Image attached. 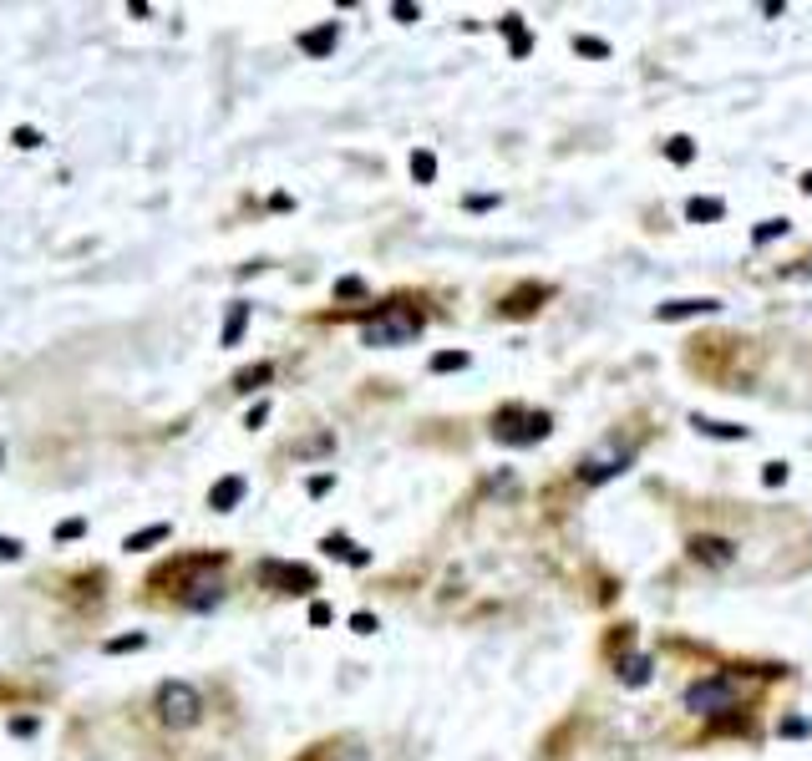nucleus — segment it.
I'll list each match as a JSON object with an SVG mask.
<instances>
[{
	"instance_id": "35",
	"label": "nucleus",
	"mask_w": 812,
	"mask_h": 761,
	"mask_svg": "<svg viewBox=\"0 0 812 761\" xmlns=\"http://www.w3.org/2000/svg\"><path fill=\"white\" fill-rule=\"evenodd\" d=\"M802 194H812V173H802Z\"/></svg>"
},
{
	"instance_id": "3",
	"label": "nucleus",
	"mask_w": 812,
	"mask_h": 761,
	"mask_svg": "<svg viewBox=\"0 0 812 761\" xmlns=\"http://www.w3.org/2000/svg\"><path fill=\"white\" fill-rule=\"evenodd\" d=\"M741 696H747L741 675L721 671V675H706V680H696L685 690V710L691 716H731V710H741Z\"/></svg>"
},
{
	"instance_id": "5",
	"label": "nucleus",
	"mask_w": 812,
	"mask_h": 761,
	"mask_svg": "<svg viewBox=\"0 0 812 761\" xmlns=\"http://www.w3.org/2000/svg\"><path fill=\"white\" fill-rule=\"evenodd\" d=\"M549 412H533V406H503V412L492 416V437L503 442V447H533V442L549 437Z\"/></svg>"
},
{
	"instance_id": "28",
	"label": "nucleus",
	"mask_w": 812,
	"mask_h": 761,
	"mask_svg": "<svg viewBox=\"0 0 812 761\" xmlns=\"http://www.w3.org/2000/svg\"><path fill=\"white\" fill-rule=\"evenodd\" d=\"M361 290H366V284H361V280H340V284H336V295H340V300H350V295H361Z\"/></svg>"
},
{
	"instance_id": "14",
	"label": "nucleus",
	"mask_w": 812,
	"mask_h": 761,
	"mask_svg": "<svg viewBox=\"0 0 812 761\" xmlns=\"http://www.w3.org/2000/svg\"><path fill=\"white\" fill-rule=\"evenodd\" d=\"M716 310V300H671V305H660V320H685V315H711Z\"/></svg>"
},
{
	"instance_id": "4",
	"label": "nucleus",
	"mask_w": 812,
	"mask_h": 761,
	"mask_svg": "<svg viewBox=\"0 0 812 761\" xmlns=\"http://www.w3.org/2000/svg\"><path fill=\"white\" fill-rule=\"evenodd\" d=\"M153 706H158V721L168 726V731H188V726L204 721V690L188 680H163Z\"/></svg>"
},
{
	"instance_id": "33",
	"label": "nucleus",
	"mask_w": 812,
	"mask_h": 761,
	"mask_svg": "<svg viewBox=\"0 0 812 761\" xmlns=\"http://www.w3.org/2000/svg\"><path fill=\"white\" fill-rule=\"evenodd\" d=\"M350 630H356V634H371L376 620H371V614H356V620H350Z\"/></svg>"
},
{
	"instance_id": "12",
	"label": "nucleus",
	"mask_w": 812,
	"mask_h": 761,
	"mask_svg": "<svg viewBox=\"0 0 812 761\" xmlns=\"http://www.w3.org/2000/svg\"><path fill=\"white\" fill-rule=\"evenodd\" d=\"M168 533H173V523H148V528H138L122 548H128V554H148V548H158V543H168Z\"/></svg>"
},
{
	"instance_id": "21",
	"label": "nucleus",
	"mask_w": 812,
	"mask_h": 761,
	"mask_svg": "<svg viewBox=\"0 0 812 761\" xmlns=\"http://www.w3.org/2000/svg\"><path fill=\"white\" fill-rule=\"evenodd\" d=\"M619 680H625V685H645V680H650V660L635 655L630 665H625V675H619Z\"/></svg>"
},
{
	"instance_id": "36",
	"label": "nucleus",
	"mask_w": 812,
	"mask_h": 761,
	"mask_svg": "<svg viewBox=\"0 0 812 761\" xmlns=\"http://www.w3.org/2000/svg\"><path fill=\"white\" fill-rule=\"evenodd\" d=\"M0 467H5V447H0Z\"/></svg>"
},
{
	"instance_id": "11",
	"label": "nucleus",
	"mask_w": 812,
	"mask_h": 761,
	"mask_svg": "<svg viewBox=\"0 0 812 761\" xmlns=\"http://www.w3.org/2000/svg\"><path fill=\"white\" fill-rule=\"evenodd\" d=\"M691 554H696L701 564H711V568H726V564L736 558L726 538H691Z\"/></svg>"
},
{
	"instance_id": "2",
	"label": "nucleus",
	"mask_w": 812,
	"mask_h": 761,
	"mask_svg": "<svg viewBox=\"0 0 812 761\" xmlns=\"http://www.w3.org/2000/svg\"><path fill=\"white\" fill-rule=\"evenodd\" d=\"M422 325H426V315L416 310V305L391 300V305H381V310L361 325V340L366 346H381V350H396V346H412V340L422 336Z\"/></svg>"
},
{
	"instance_id": "29",
	"label": "nucleus",
	"mask_w": 812,
	"mask_h": 761,
	"mask_svg": "<svg viewBox=\"0 0 812 761\" xmlns=\"http://www.w3.org/2000/svg\"><path fill=\"white\" fill-rule=\"evenodd\" d=\"M264 416H270V401H259L254 412H249V416H244V426H264Z\"/></svg>"
},
{
	"instance_id": "7",
	"label": "nucleus",
	"mask_w": 812,
	"mask_h": 761,
	"mask_svg": "<svg viewBox=\"0 0 812 761\" xmlns=\"http://www.w3.org/2000/svg\"><path fill=\"white\" fill-rule=\"evenodd\" d=\"M625 467H630V447H619V442L609 437L605 447H594L589 457L579 462V478L594 488V482H609L615 472H625Z\"/></svg>"
},
{
	"instance_id": "24",
	"label": "nucleus",
	"mask_w": 812,
	"mask_h": 761,
	"mask_svg": "<svg viewBox=\"0 0 812 761\" xmlns=\"http://www.w3.org/2000/svg\"><path fill=\"white\" fill-rule=\"evenodd\" d=\"M665 157H671V163H691L696 147H691V138H671V142H665Z\"/></svg>"
},
{
	"instance_id": "17",
	"label": "nucleus",
	"mask_w": 812,
	"mask_h": 761,
	"mask_svg": "<svg viewBox=\"0 0 812 761\" xmlns=\"http://www.w3.org/2000/svg\"><path fill=\"white\" fill-rule=\"evenodd\" d=\"M696 432H706V437H721V442H747V426H731V422H706V416H696Z\"/></svg>"
},
{
	"instance_id": "30",
	"label": "nucleus",
	"mask_w": 812,
	"mask_h": 761,
	"mask_svg": "<svg viewBox=\"0 0 812 761\" xmlns=\"http://www.w3.org/2000/svg\"><path fill=\"white\" fill-rule=\"evenodd\" d=\"M782 478H787V467H782V462H767V472H761V482H772V488H777V482H782Z\"/></svg>"
},
{
	"instance_id": "9",
	"label": "nucleus",
	"mask_w": 812,
	"mask_h": 761,
	"mask_svg": "<svg viewBox=\"0 0 812 761\" xmlns=\"http://www.w3.org/2000/svg\"><path fill=\"white\" fill-rule=\"evenodd\" d=\"M543 300H549V284H523V290H513L503 300V315H529V310H539Z\"/></svg>"
},
{
	"instance_id": "6",
	"label": "nucleus",
	"mask_w": 812,
	"mask_h": 761,
	"mask_svg": "<svg viewBox=\"0 0 812 761\" xmlns=\"http://www.w3.org/2000/svg\"><path fill=\"white\" fill-rule=\"evenodd\" d=\"M259 584L274 594H310L315 589V574L305 564H280V558H264L259 564Z\"/></svg>"
},
{
	"instance_id": "15",
	"label": "nucleus",
	"mask_w": 812,
	"mask_h": 761,
	"mask_svg": "<svg viewBox=\"0 0 812 761\" xmlns=\"http://www.w3.org/2000/svg\"><path fill=\"white\" fill-rule=\"evenodd\" d=\"M244 325H249V305L239 300V305H229V320H224V346H239V336H244Z\"/></svg>"
},
{
	"instance_id": "34",
	"label": "nucleus",
	"mask_w": 812,
	"mask_h": 761,
	"mask_svg": "<svg viewBox=\"0 0 812 761\" xmlns=\"http://www.w3.org/2000/svg\"><path fill=\"white\" fill-rule=\"evenodd\" d=\"M11 731H15V736H31V731H36V716H21V721H11Z\"/></svg>"
},
{
	"instance_id": "31",
	"label": "nucleus",
	"mask_w": 812,
	"mask_h": 761,
	"mask_svg": "<svg viewBox=\"0 0 812 761\" xmlns=\"http://www.w3.org/2000/svg\"><path fill=\"white\" fill-rule=\"evenodd\" d=\"M21 554H26V548H21L15 538H0V558H21Z\"/></svg>"
},
{
	"instance_id": "27",
	"label": "nucleus",
	"mask_w": 812,
	"mask_h": 761,
	"mask_svg": "<svg viewBox=\"0 0 812 761\" xmlns=\"http://www.w3.org/2000/svg\"><path fill=\"white\" fill-rule=\"evenodd\" d=\"M574 46H579L584 56H609V46H605V41H589V36H579Z\"/></svg>"
},
{
	"instance_id": "26",
	"label": "nucleus",
	"mask_w": 812,
	"mask_h": 761,
	"mask_svg": "<svg viewBox=\"0 0 812 761\" xmlns=\"http://www.w3.org/2000/svg\"><path fill=\"white\" fill-rule=\"evenodd\" d=\"M777 233H787V219H767L757 233H751V239H757V244H767V239H777Z\"/></svg>"
},
{
	"instance_id": "19",
	"label": "nucleus",
	"mask_w": 812,
	"mask_h": 761,
	"mask_svg": "<svg viewBox=\"0 0 812 761\" xmlns=\"http://www.w3.org/2000/svg\"><path fill=\"white\" fill-rule=\"evenodd\" d=\"M412 178L416 183H432V178H437V157H432V153H412Z\"/></svg>"
},
{
	"instance_id": "20",
	"label": "nucleus",
	"mask_w": 812,
	"mask_h": 761,
	"mask_svg": "<svg viewBox=\"0 0 812 761\" xmlns=\"http://www.w3.org/2000/svg\"><path fill=\"white\" fill-rule=\"evenodd\" d=\"M148 645V634H112V640H107V655H122V650H142Z\"/></svg>"
},
{
	"instance_id": "1",
	"label": "nucleus",
	"mask_w": 812,
	"mask_h": 761,
	"mask_svg": "<svg viewBox=\"0 0 812 761\" xmlns=\"http://www.w3.org/2000/svg\"><path fill=\"white\" fill-rule=\"evenodd\" d=\"M224 558L219 554H194V558H178V564L158 568L148 589H168L183 609H214L224 599Z\"/></svg>"
},
{
	"instance_id": "25",
	"label": "nucleus",
	"mask_w": 812,
	"mask_h": 761,
	"mask_svg": "<svg viewBox=\"0 0 812 761\" xmlns=\"http://www.w3.org/2000/svg\"><path fill=\"white\" fill-rule=\"evenodd\" d=\"M11 142L21 147V153H31V147H41V132H36V128H15Z\"/></svg>"
},
{
	"instance_id": "10",
	"label": "nucleus",
	"mask_w": 812,
	"mask_h": 761,
	"mask_svg": "<svg viewBox=\"0 0 812 761\" xmlns=\"http://www.w3.org/2000/svg\"><path fill=\"white\" fill-rule=\"evenodd\" d=\"M336 41H340V26H336V21H325V26H315V31L300 36V52H305V56H325V52H336Z\"/></svg>"
},
{
	"instance_id": "8",
	"label": "nucleus",
	"mask_w": 812,
	"mask_h": 761,
	"mask_svg": "<svg viewBox=\"0 0 812 761\" xmlns=\"http://www.w3.org/2000/svg\"><path fill=\"white\" fill-rule=\"evenodd\" d=\"M244 492H249V482L239 478V472H229V478H219L214 488H208V508H214V513H234Z\"/></svg>"
},
{
	"instance_id": "18",
	"label": "nucleus",
	"mask_w": 812,
	"mask_h": 761,
	"mask_svg": "<svg viewBox=\"0 0 812 761\" xmlns=\"http://www.w3.org/2000/svg\"><path fill=\"white\" fill-rule=\"evenodd\" d=\"M685 214H691L696 224H701V219H721L726 204H721V198H691V204H685Z\"/></svg>"
},
{
	"instance_id": "23",
	"label": "nucleus",
	"mask_w": 812,
	"mask_h": 761,
	"mask_svg": "<svg viewBox=\"0 0 812 761\" xmlns=\"http://www.w3.org/2000/svg\"><path fill=\"white\" fill-rule=\"evenodd\" d=\"M87 533V518H62L56 523V543H72V538H81Z\"/></svg>"
},
{
	"instance_id": "22",
	"label": "nucleus",
	"mask_w": 812,
	"mask_h": 761,
	"mask_svg": "<svg viewBox=\"0 0 812 761\" xmlns=\"http://www.w3.org/2000/svg\"><path fill=\"white\" fill-rule=\"evenodd\" d=\"M463 366H467L463 350H437V356H432V371H463Z\"/></svg>"
},
{
	"instance_id": "13",
	"label": "nucleus",
	"mask_w": 812,
	"mask_h": 761,
	"mask_svg": "<svg viewBox=\"0 0 812 761\" xmlns=\"http://www.w3.org/2000/svg\"><path fill=\"white\" fill-rule=\"evenodd\" d=\"M320 548H325L330 558H346V564H356V568H361V564H371V554H366V548H356V543H350L346 533H330V538H325Z\"/></svg>"
},
{
	"instance_id": "32",
	"label": "nucleus",
	"mask_w": 812,
	"mask_h": 761,
	"mask_svg": "<svg viewBox=\"0 0 812 761\" xmlns=\"http://www.w3.org/2000/svg\"><path fill=\"white\" fill-rule=\"evenodd\" d=\"M310 624H330V604H310Z\"/></svg>"
},
{
	"instance_id": "16",
	"label": "nucleus",
	"mask_w": 812,
	"mask_h": 761,
	"mask_svg": "<svg viewBox=\"0 0 812 761\" xmlns=\"http://www.w3.org/2000/svg\"><path fill=\"white\" fill-rule=\"evenodd\" d=\"M270 376H274V366H270V361L244 366V371L234 376V391H259V386H264V381H270Z\"/></svg>"
}]
</instances>
